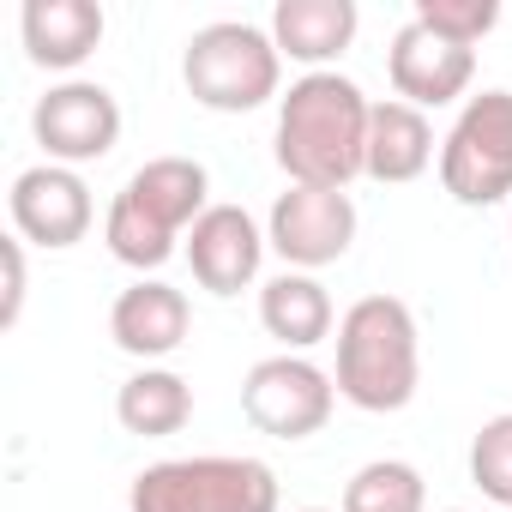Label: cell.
Returning a JSON list of instances; mask_svg holds the SVG:
<instances>
[{
  "label": "cell",
  "instance_id": "cell-1",
  "mask_svg": "<svg viewBox=\"0 0 512 512\" xmlns=\"http://www.w3.org/2000/svg\"><path fill=\"white\" fill-rule=\"evenodd\" d=\"M368 121L374 103L350 73H302L278 97V169L296 187H338L350 193L356 175H368Z\"/></svg>",
  "mask_w": 512,
  "mask_h": 512
},
{
  "label": "cell",
  "instance_id": "cell-2",
  "mask_svg": "<svg viewBox=\"0 0 512 512\" xmlns=\"http://www.w3.org/2000/svg\"><path fill=\"white\" fill-rule=\"evenodd\" d=\"M211 211V175L199 157H151L139 163L121 193L103 211V241L121 266H133L139 278L169 266L175 247L187 241V229Z\"/></svg>",
  "mask_w": 512,
  "mask_h": 512
},
{
  "label": "cell",
  "instance_id": "cell-3",
  "mask_svg": "<svg viewBox=\"0 0 512 512\" xmlns=\"http://www.w3.org/2000/svg\"><path fill=\"white\" fill-rule=\"evenodd\" d=\"M338 398L368 410V416H392L416 398L422 386V332L410 302L398 296H362L344 308L338 320Z\"/></svg>",
  "mask_w": 512,
  "mask_h": 512
},
{
  "label": "cell",
  "instance_id": "cell-4",
  "mask_svg": "<svg viewBox=\"0 0 512 512\" xmlns=\"http://www.w3.org/2000/svg\"><path fill=\"white\" fill-rule=\"evenodd\" d=\"M181 79L187 97L211 115H247L284 97V55L266 25L247 19H211L187 37L181 49Z\"/></svg>",
  "mask_w": 512,
  "mask_h": 512
},
{
  "label": "cell",
  "instance_id": "cell-5",
  "mask_svg": "<svg viewBox=\"0 0 512 512\" xmlns=\"http://www.w3.org/2000/svg\"><path fill=\"white\" fill-rule=\"evenodd\" d=\"M284 488L266 458L199 452L145 464L127 488V512H278Z\"/></svg>",
  "mask_w": 512,
  "mask_h": 512
},
{
  "label": "cell",
  "instance_id": "cell-6",
  "mask_svg": "<svg viewBox=\"0 0 512 512\" xmlns=\"http://www.w3.org/2000/svg\"><path fill=\"white\" fill-rule=\"evenodd\" d=\"M440 187L470 211L512 199V91L488 85L464 97L452 133L440 139Z\"/></svg>",
  "mask_w": 512,
  "mask_h": 512
},
{
  "label": "cell",
  "instance_id": "cell-7",
  "mask_svg": "<svg viewBox=\"0 0 512 512\" xmlns=\"http://www.w3.org/2000/svg\"><path fill=\"white\" fill-rule=\"evenodd\" d=\"M332 404H338V380L308 362V356H266L253 362L247 380H241V416L272 434V440H308L332 422Z\"/></svg>",
  "mask_w": 512,
  "mask_h": 512
},
{
  "label": "cell",
  "instance_id": "cell-8",
  "mask_svg": "<svg viewBox=\"0 0 512 512\" xmlns=\"http://www.w3.org/2000/svg\"><path fill=\"white\" fill-rule=\"evenodd\" d=\"M266 241L290 272L338 266L356 241V199L338 187H284L266 211Z\"/></svg>",
  "mask_w": 512,
  "mask_h": 512
},
{
  "label": "cell",
  "instance_id": "cell-9",
  "mask_svg": "<svg viewBox=\"0 0 512 512\" xmlns=\"http://www.w3.org/2000/svg\"><path fill=\"white\" fill-rule=\"evenodd\" d=\"M31 133L43 145V163L79 169V163H97L121 145V103L97 79H61L37 97Z\"/></svg>",
  "mask_w": 512,
  "mask_h": 512
},
{
  "label": "cell",
  "instance_id": "cell-10",
  "mask_svg": "<svg viewBox=\"0 0 512 512\" xmlns=\"http://www.w3.org/2000/svg\"><path fill=\"white\" fill-rule=\"evenodd\" d=\"M7 211H13V235H25L31 247H49V253L85 241L97 223V199H91L85 175L67 163H31L7 193Z\"/></svg>",
  "mask_w": 512,
  "mask_h": 512
},
{
  "label": "cell",
  "instance_id": "cell-11",
  "mask_svg": "<svg viewBox=\"0 0 512 512\" xmlns=\"http://www.w3.org/2000/svg\"><path fill=\"white\" fill-rule=\"evenodd\" d=\"M266 247H272L266 241V223L253 217L247 205H211L187 229V241H181L199 290H211V296H241L253 278H260Z\"/></svg>",
  "mask_w": 512,
  "mask_h": 512
},
{
  "label": "cell",
  "instance_id": "cell-12",
  "mask_svg": "<svg viewBox=\"0 0 512 512\" xmlns=\"http://www.w3.org/2000/svg\"><path fill=\"white\" fill-rule=\"evenodd\" d=\"M386 73H392L398 103H410V109L428 115V109H446V103H458V97L470 91V79H476V49H458V43L434 37L428 25L404 19V25L392 31Z\"/></svg>",
  "mask_w": 512,
  "mask_h": 512
},
{
  "label": "cell",
  "instance_id": "cell-13",
  "mask_svg": "<svg viewBox=\"0 0 512 512\" xmlns=\"http://www.w3.org/2000/svg\"><path fill=\"white\" fill-rule=\"evenodd\" d=\"M187 326H193V308H187V296H181L175 284H163V278L127 284V290L115 296V308H109V338H115V350L139 356L145 368L163 362V356H175V350L187 344Z\"/></svg>",
  "mask_w": 512,
  "mask_h": 512
},
{
  "label": "cell",
  "instance_id": "cell-14",
  "mask_svg": "<svg viewBox=\"0 0 512 512\" xmlns=\"http://www.w3.org/2000/svg\"><path fill=\"white\" fill-rule=\"evenodd\" d=\"M266 31L284 61H302L308 73H332V61L356 43L362 13L356 0H278Z\"/></svg>",
  "mask_w": 512,
  "mask_h": 512
},
{
  "label": "cell",
  "instance_id": "cell-15",
  "mask_svg": "<svg viewBox=\"0 0 512 512\" xmlns=\"http://www.w3.org/2000/svg\"><path fill=\"white\" fill-rule=\"evenodd\" d=\"M103 31H109V19L97 0H25V13H19L25 55L49 73H73L79 61H91Z\"/></svg>",
  "mask_w": 512,
  "mask_h": 512
},
{
  "label": "cell",
  "instance_id": "cell-16",
  "mask_svg": "<svg viewBox=\"0 0 512 512\" xmlns=\"http://www.w3.org/2000/svg\"><path fill=\"white\" fill-rule=\"evenodd\" d=\"M260 326L290 350V356H308L314 344L332 338L338 314H332V296L314 272H278L266 290H260Z\"/></svg>",
  "mask_w": 512,
  "mask_h": 512
},
{
  "label": "cell",
  "instance_id": "cell-17",
  "mask_svg": "<svg viewBox=\"0 0 512 512\" xmlns=\"http://www.w3.org/2000/svg\"><path fill=\"white\" fill-rule=\"evenodd\" d=\"M428 163H434V121L422 109L398 103V97L374 103V121H368V175L386 181V187H404Z\"/></svg>",
  "mask_w": 512,
  "mask_h": 512
},
{
  "label": "cell",
  "instance_id": "cell-18",
  "mask_svg": "<svg viewBox=\"0 0 512 512\" xmlns=\"http://www.w3.org/2000/svg\"><path fill=\"white\" fill-rule=\"evenodd\" d=\"M115 422L139 440H169L193 422V386L175 368H139L115 392Z\"/></svg>",
  "mask_w": 512,
  "mask_h": 512
},
{
  "label": "cell",
  "instance_id": "cell-19",
  "mask_svg": "<svg viewBox=\"0 0 512 512\" xmlns=\"http://www.w3.org/2000/svg\"><path fill=\"white\" fill-rule=\"evenodd\" d=\"M338 512H428V482L410 458H374L344 482Z\"/></svg>",
  "mask_w": 512,
  "mask_h": 512
},
{
  "label": "cell",
  "instance_id": "cell-20",
  "mask_svg": "<svg viewBox=\"0 0 512 512\" xmlns=\"http://www.w3.org/2000/svg\"><path fill=\"white\" fill-rule=\"evenodd\" d=\"M470 482L494 500V506H512V410L488 416L470 440Z\"/></svg>",
  "mask_w": 512,
  "mask_h": 512
},
{
  "label": "cell",
  "instance_id": "cell-21",
  "mask_svg": "<svg viewBox=\"0 0 512 512\" xmlns=\"http://www.w3.org/2000/svg\"><path fill=\"white\" fill-rule=\"evenodd\" d=\"M410 19L428 25L434 37L458 43V49H476V43L500 25V0H416Z\"/></svg>",
  "mask_w": 512,
  "mask_h": 512
},
{
  "label": "cell",
  "instance_id": "cell-22",
  "mask_svg": "<svg viewBox=\"0 0 512 512\" xmlns=\"http://www.w3.org/2000/svg\"><path fill=\"white\" fill-rule=\"evenodd\" d=\"M25 235H0V266H7V296H0V326H19V314H25Z\"/></svg>",
  "mask_w": 512,
  "mask_h": 512
},
{
  "label": "cell",
  "instance_id": "cell-23",
  "mask_svg": "<svg viewBox=\"0 0 512 512\" xmlns=\"http://www.w3.org/2000/svg\"><path fill=\"white\" fill-rule=\"evenodd\" d=\"M302 512H326V506H302Z\"/></svg>",
  "mask_w": 512,
  "mask_h": 512
},
{
  "label": "cell",
  "instance_id": "cell-24",
  "mask_svg": "<svg viewBox=\"0 0 512 512\" xmlns=\"http://www.w3.org/2000/svg\"><path fill=\"white\" fill-rule=\"evenodd\" d=\"M446 512H464V506H446Z\"/></svg>",
  "mask_w": 512,
  "mask_h": 512
}]
</instances>
